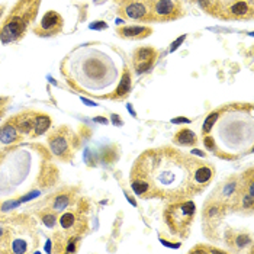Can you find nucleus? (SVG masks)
<instances>
[{
	"mask_svg": "<svg viewBox=\"0 0 254 254\" xmlns=\"http://www.w3.org/2000/svg\"><path fill=\"white\" fill-rule=\"evenodd\" d=\"M186 1H196V0H186Z\"/></svg>",
	"mask_w": 254,
	"mask_h": 254,
	"instance_id": "72a5a7b5",
	"label": "nucleus"
},
{
	"mask_svg": "<svg viewBox=\"0 0 254 254\" xmlns=\"http://www.w3.org/2000/svg\"><path fill=\"white\" fill-rule=\"evenodd\" d=\"M158 59V51L154 47H139L135 50L134 57H132V64L137 71V74H144L153 68Z\"/></svg>",
	"mask_w": 254,
	"mask_h": 254,
	"instance_id": "9b49d317",
	"label": "nucleus"
},
{
	"mask_svg": "<svg viewBox=\"0 0 254 254\" xmlns=\"http://www.w3.org/2000/svg\"><path fill=\"white\" fill-rule=\"evenodd\" d=\"M199 160L185 156L175 148L148 150L139 156L132 167L131 179H141L148 185V197L170 202L185 200L199 190L193 185V170Z\"/></svg>",
	"mask_w": 254,
	"mask_h": 254,
	"instance_id": "f257e3e1",
	"label": "nucleus"
},
{
	"mask_svg": "<svg viewBox=\"0 0 254 254\" xmlns=\"http://www.w3.org/2000/svg\"><path fill=\"white\" fill-rule=\"evenodd\" d=\"M243 188V176L230 177L219 189H218V196H214L216 200H219L227 209L234 208L238 202V197L241 193Z\"/></svg>",
	"mask_w": 254,
	"mask_h": 254,
	"instance_id": "1a4fd4ad",
	"label": "nucleus"
},
{
	"mask_svg": "<svg viewBox=\"0 0 254 254\" xmlns=\"http://www.w3.org/2000/svg\"><path fill=\"white\" fill-rule=\"evenodd\" d=\"M3 158H4V151H0V163L3 161Z\"/></svg>",
	"mask_w": 254,
	"mask_h": 254,
	"instance_id": "2f4dec72",
	"label": "nucleus"
},
{
	"mask_svg": "<svg viewBox=\"0 0 254 254\" xmlns=\"http://www.w3.org/2000/svg\"><path fill=\"white\" fill-rule=\"evenodd\" d=\"M22 139V135L18 131L15 117L9 118L1 127H0V144L1 145H10Z\"/></svg>",
	"mask_w": 254,
	"mask_h": 254,
	"instance_id": "2eb2a0df",
	"label": "nucleus"
},
{
	"mask_svg": "<svg viewBox=\"0 0 254 254\" xmlns=\"http://www.w3.org/2000/svg\"><path fill=\"white\" fill-rule=\"evenodd\" d=\"M95 1H98V3H99V1H100V0H95Z\"/></svg>",
	"mask_w": 254,
	"mask_h": 254,
	"instance_id": "f704fd0d",
	"label": "nucleus"
},
{
	"mask_svg": "<svg viewBox=\"0 0 254 254\" xmlns=\"http://www.w3.org/2000/svg\"><path fill=\"white\" fill-rule=\"evenodd\" d=\"M151 15L154 22H170L183 16L182 0H151Z\"/></svg>",
	"mask_w": 254,
	"mask_h": 254,
	"instance_id": "423d86ee",
	"label": "nucleus"
},
{
	"mask_svg": "<svg viewBox=\"0 0 254 254\" xmlns=\"http://www.w3.org/2000/svg\"><path fill=\"white\" fill-rule=\"evenodd\" d=\"M70 74L87 90H99L112 84L117 78V67L106 54L98 50H80L70 61Z\"/></svg>",
	"mask_w": 254,
	"mask_h": 254,
	"instance_id": "f03ea898",
	"label": "nucleus"
},
{
	"mask_svg": "<svg viewBox=\"0 0 254 254\" xmlns=\"http://www.w3.org/2000/svg\"><path fill=\"white\" fill-rule=\"evenodd\" d=\"M48 147L54 156L63 160L70 161L73 158V142H71V132L65 128H56L48 134Z\"/></svg>",
	"mask_w": 254,
	"mask_h": 254,
	"instance_id": "39448f33",
	"label": "nucleus"
},
{
	"mask_svg": "<svg viewBox=\"0 0 254 254\" xmlns=\"http://www.w3.org/2000/svg\"><path fill=\"white\" fill-rule=\"evenodd\" d=\"M59 225L61 233L65 234V237H80L87 230V219L78 211H65L59 218Z\"/></svg>",
	"mask_w": 254,
	"mask_h": 254,
	"instance_id": "6e6552de",
	"label": "nucleus"
},
{
	"mask_svg": "<svg viewBox=\"0 0 254 254\" xmlns=\"http://www.w3.org/2000/svg\"><path fill=\"white\" fill-rule=\"evenodd\" d=\"M129 90H131V71L127 68V70H124V73H122V77H121V81H119L118 89L115 90V96H114V98H127L128 93H129Z\"/></svg>",
	"mask_w": 254,
	"mask_h": 254,
	"instance_id": "aec40b11",
	"label": "nucleus"
},
{
	"mask_svg": "<svg viewBox=\"0 0 254 254\" xmlns=\"http://www.w3.org/2000/svg\"><path fill=\"white\" fill-rule=\"evenodd\" d=\"M51 128V118L47 114L42 112H35V118H34V129H32V135L31 138L39 137L42 134H45L47 131H50Z\"/></svg>",
	"mask_w": 254,
	"mask_h": 254,
	"instance_id": "a211bd4d",
	"label": "nucleus"
},
{
	"mask_svg": "<svg viewBox=\"0 0 254 254\" xmlns=\"http://www.w3.org/2000/svg\"><path fill=\"white\" fill-rule=\"evenodd\" d=\"M41 219H42V224H44L45 227H48V228H53V227H56V224L59 222V216H57V212H54V211H50V209L41 215Z\"/></svg>",
	"mask_w": 254,
	"mask_h": 254,
	"instance_id": "5701e85b",
	"label": "nucleus"
},
{
	"mask_svg": "<svg viewBox=\"0 0 254 254\" xmlns=\"http://www.w3.org/2000/svg\"><path fill=\"white\" fill-rule=\"evenodd\" d=\"M118 3H119V4H124V3H127V1H131V0H117Z\"/></svg>",
	"mask_w": 254,
	"mask_h": 254,
	"instance_id": "473e14b6",
	"label": "nucleus"
},
{
	"mask_svg": "<svg viewBox=\"0 0 254 254\" xmlns=\"http://www.w3.org/2000/svg\"><path fill=\"white\" fill-rule=\"evenodd\" d=\"M203 141H205V145L208 150L214 151L215 150V142H214V138L209 137V135H203Z\"/></svg>",
	"mask_w": 254,
	"mask_h": 254,
	"instance_id": "b1692460",
	"label": "nucleus"
},
{
	"mask_svg": "<svg viewBox=\"0 0 254 254\" xmlns=\"http://www.w3.org/2000/svg\"><path fill=\"white\" fill-rule=\"evenodd\" d=\"M117 32L121 38L142 39L147 38L148 35H151L153 29L150 26H142V25H127V26L118 28Z\"/></svg>",
	"mask_w": 254,
	"mask_h": 254,
	"instance_id": "dca6fc26",
	"label": "nucleus"
},
{
	"mask_svg": "<svg viewBox=\"0 0 254 254\" xmlns=\"http://www.w3.org/2000/svg\"><path fill=\"white\" fill-rule=\"evenodd\" d=\"M119 13L122 18L138 22H151V0H131L121 4Z\"/></svg>",
	"mask_w": 254,
	"mask_h": 254,
	"instance_id": "0eeeda50",
	"label": "nucleus"
},
{
	"mask_svg": "<svg viewBox=\"0 0 254 254\" xmlns=\"http://www.w3.org/2000/svg\"><path fill=\"white\" fill-rule=\"evenodd\" d=\"M215 176V169L212 164H205L203 161H199L197 166L193 170V175H192V179H193V185L196 186V189L200 192L208 183H211V180Z\"/></svg>",
	"mask_w": 254,
	"mask_h": 254,
	"instance_id": "f8f14e48",
	"label": "nucleus"
},
{
	"mask_svg": "<svg viewBox=\"0 0 254 254\" xmlns=\"http://www.w3.org/2000/svg\"><path fill=\"white\" fill-rule=\"evenodd\" d=\"M34 118H35V112L34 111H26L22 112L19 115H15V121H16V127L19 134L23 137H31L32 135V129H34Z\"/></svg>",
	"mask_w": 254,
	"mask_h": 254,
	"instance_id": "f3484780",
	"label": "nucleus"
},
{
	"mask_svg": "<svg viewBox=\"0 0 254 254\" xmlns=\"http://www.w3.org/2000/svg\"><path fill=\"white\" fill-rule=\"evenodd\" d=\"M41 0H19L9 12L0 28V41L15 44L25 37L28 28L38 15Z\"/></svg>",
	"mask_w": 254,
	"mask_h": 254,
	"instance_id": "7ed1b4c3",
	"label": "nucleus"
},
{
	"mask_svg": "<svg viewBox=\"0 0 254 254\" xmlns=\"http://www.w3.org/2000/svg\"><path fill=\"white\" fill-rule=\"evenodd\" d=\"M222 115V111L221 109H218V111H214L212 114H209L208 118L205 119V122H203V127H202V134L203 135H208L211 131H212V128H214V125H215V122L218 121V118Z\"/></svg>",
	"mask_w": 254,
	"mask_h": 254,
	"instance_id": "4be33fe9",
	"label": "nucleus"
},
{
	"mask_svg": "<svg viewBox=\"0 0 254 254\" xmlns=\"http://www.w3.org/2000/svg\"><path fill=\"white\" fill-rule=\"evenodd\" d=\"M95 121H98V122H102V124H106V122H108V121H106V119H103V118H96Z\"/></svg>",
	"mask_w": 254,
	"mask_h": 254,
	"instance_id": "c756f323",
	"label": "nucleus"
},
{
	"mask_svg": "<svg viewBox=\"0 0 254 254\" xmlns=\"http://www.w3.org/2000/svg\"><path fill=\"white\" fill-rule=\"evenodd\" d=\"M172 122L173 124H189L190 119H188V118H176V119H172Z\"/></svg>",
	"mask_w": 254,
	"mask_h": 254,
	"instance_id": "bb28decb",
	"label": "nucleus"
},
{
	"mask_svg": "<svg viewBox=\"0 0 254 254\" xmlns=\"http://www.w3.org/2000/svg\"><path fill=\"white\" fill-rule=\"evenodd\" d=\"M230 246H234L237 249H244L247 247L249 244H252V237L246 233H237V234H233V238H227Z\"/></svg>",
	"mask_w": 254,
	"mask_h": 254,
	"instance_id": "412c9836",
	"label": "nucleus"
},
{
	"mask_svg": "<svg viewBox=\"0 0 254 254\" xmlns=\"http://www.w3.org/2000/svg\"><path fill=\"white\" fill-rule=\"evenodd\" d=\"M173 141L177 145H195L197 142V137L193 131H190L189 128H182L176 135L173 137Z\"/></svg>",
	"mask_w": 254,
	"mask_h": 254,
	"instance_id": "6ab92c4d",
	"label": "nucleus"
},
{
	"mask_svg": "<svg viewBox=\"0 0 254 254\" xmlns=\"http://www.w3.org/2000/svg\"><path fill=\"white\" fill-rule=\"evenodd\" d=\"M192 153H193V154H199V156H202V157L205 156V154H203V153H202L200 150H196V148H195V150H192Z\"/></svg>",
	"mask_w": 254,
	"mask_h": 254,
	"instance_id": "cd10ccee",
	"label": "nucleus"
},
{
	"mask_svg": "<svg viewBox=\"0 0 254 254\" xmlns=\"http://www.w3.org/2000/svg\"><path fill=\"white\" fill-rule=\"evenodd\" d=\"M76 200V195H74V190L73 189H64L59 192L57 195H54L50 200V211H54V212H63L65 211L68 206H71Z\"/></svg>",
	"mask_w": 254,
	"mask_h": 254,
	"instance_id": "4468645a",
	"label": "nucleus"
},
{
	"mask_svg": "<svg viewBox=\"0 0 254 254\" xmlns=\"http://www.w3.org/2000/svg\"><path fill=\"white\" fill-rule=\"evenodd\" d=\"M253 16V4L244 0H235L227 9H224V18L228 19H250Z\"/></svg>",
	"mask_w": 254,
	"mask_h": 254,
	"instance_id": "ddd939ff",
	"label": "nucleus"
},
{
	"mask_svg": "<svg viewBox=\"0 0 254 254\" xmlns=\"http://www.w3.org/2000/svg\"><path fill=\"white\" fill-rule=\"evenodd\" d=\"M185 39H186V35H182L180 38H177L176 41H175V42H173V44L170 45V53L176 51L177 48H179V47H180V45L183 44V41H185Z\"/></svg>",
	"mask_w": 254,
	"mask_h": 254,
	"instance_id": "393cba45",
	"label": "nucleus"
},
{
	"mask_svg": "<svg viewBox=\"0 0 254 254\" xmlns=\"http://www.w3.org/2000/svg\"><path fill=\"white\" fill-rule=\"evenodd\" d=\"M3 114H4V108H3V105H0V119L3 117Z\"/></svg>",
	"mask_w": 254,
	"mask_h": 254,
	"instance_id": "7c9ffc66",
	"label": "nucleus"
},
{
	"mask_svg": "<svg viewBox=\"0 0 254 254\" xmlns=\"http://www.w3.org/2000/svg\"><path fill=\"white\" fill-rule=\"evenodd\" d=\"M112 117H114V124H117V122H118V125H122V122H121V121L118 119L117 115H112Z\"/></svg>",
	"mask_w": 254,
	"mask_h": 254,
	"instance_id": "c85d7f7f",
	"label": "nucleus"
},
{
	"mask_svg": "<svg viewBox=\"0 0 254 254\" xmlns=\"http://www.w3.org/2000/svg\"><path fill=\"white\" fill-rule=\"evenodd\" d=\"M64 26V19L56 10H48L38 25L34 28L35 35L38 37H56L63 31Z\"/></svg>",
	"mask_w": 254,
	"mask_h": 254,
	"instance_id": "9d476101",
	"label": "nucleus"
},
{
	"mask_svg": "<svg viewBox=\"0 0 254 254\" xmlns=\"http://www.w3.org/2000/svg\"><path fill=\"white\" fill-rule=\"evenodd\" d=\"M90 28H92V29H106L108 25H106V22L98 20V22H93V23L90 25Z\"/></svg>",
	"mask_w": 254,
	"mask_h": 254,
	"instance_id": "a878e982",
	"label": "nucleus"
},
{
	"mask_svg": "<svg viewBox=\"0 0 254 254\" xmlns=\"http://www.w3.org/2000/svg\"><path fill=\"white\" fill-rule=\"evenodd\" d=\"M196 215V206L192 200L172 202L164 211V219L170 231L180 237H188Z\"/></svg>",
	"mask_w": 254,
	"mask_h": 254,
	"instance_id": "20e7f679",
	"label": "nucleus"
}]
</instances>
